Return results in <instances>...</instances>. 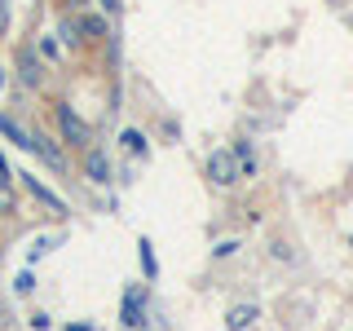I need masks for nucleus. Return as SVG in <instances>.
<instances>
[{"instance_id":"obj_4","label":"nucleus","mask_w":353,"mask_h":331,"mask_svg":"<svg viewBox=\"0 0 353 331\" xmlns=\"http://www.w3.org/2000/svg\"><path fill=\"white\" fill-rule=\"evenodd\" d=\"M22 190H27L31 199H36L40 208H49L53 217H66V212H71V208H66V199H62L58 190H49V185H44L40 177H31V172H22Z\"/></svg>"},{"instance_id":"obj_1","label":"nucleus","mask_w":353,"mask_h":331,"mask_svg":"<svg viewBox=\"0 0 353 331\" xmlns=\"http://www.w3.org/2000/svg\"><path fill=\"white\" fill-rule=\"evenodd\" d=\"M53 124H58V141L66 150H88V146H93V124H88L71 102L53 106Z\"/></svg>"},{"instance_id":"obj_24","label":"nucleus","mask_w":353,"mask_h":331,"mask_svg":"<svg viewBox=\"0 0 353 331\" xmlns=\"http://www.w3.org/2000/svg\"><path fill=\"white\" fill-rule=\"evenodd\" d=\"M0 88H5V71H0Z\"/></svg>"},{"instance_id":"obj_19","label":"nucleus","mask_w":353,"mask_h":331,"mask_svg":"<svg viewBox=\"0 0 353 331\" xmlns=\"http://www.w3.org/2000/svg\"><path fill=\"white\" fill-rule=\"evenodd\" d=\"M9 18H14V0H0V36H9Z\"/></svg>"},{"instance_id":"obj_21","label":"nucleus","mask_w":353,"mask_h":331,"mask_svg":"<svg viewBox=\"0 0 353 331\" xmlns=\"http://www.w3.org/2000/svg\"><path fill=\"white\" fill-rule=\"evenodd\" d=\"M97 5H102L106 14H119V0H97Z\"/></svg>"},{"instance_id":"obj_12","label":"nucleus","mask_w":353,"mask_h":331,"mask_svg":"<svg viewBox=\"0 0 353 331\" xmlns=\"http://www.w3.org/2000/svg\"><path fill=\"white\" fill-rule=\"evenodd\" d=\"M9 217H18V190H14V181L0 172V221H9Z\"/></svg>"},{"instance_id":"obj_16","label":"nucleus","mask_w":353,"mask_h":331,"mask_svg":"<svg viewBox=\"0 0 353 331\" xmlns=\"http://www.w3.org/2000/svg\"><path fill=\"white\" fill-rule=\"evenodd\" d=\"M137 252H141V270H146V279H154V274H159V261H154L150 239H141V243H137Z\"/></svg>"},{"instance_id":"obj_9","label":"nucleus","mask_w":353,"mask_h":331,"mask_svg":"<svg viewBox=\"0 0 353 331\" xmlns=\"http://www.w3.org/2000/svg\"><path fill=\"white\" fill-rule=\"evenodd\" d=\"M0 132H5V137L14 141L18 150H36V141H31V128H27V124H18L14 115H0Z\"/></svg>"},{"instance_id":"obj_8","label":"nucleus","mask_w":353,"mask_h":331,"mask_svg":"<svg viewBox=\"0 0 353 331\" xmlns=\"http://www.w3.org/2000/svg\"><path fill=\"white\" fill-rule=\"evenodd\" d=\"M84 154V177L93 185H106L110 181V159H106V150H97V146H88V150H80Z\"/></svg>"},{"instance_id":"obj_13","label":"nucleus","mask_w":353,"mask_h":331,"mask_svg":"<svg viewBox=\"0 0 353 331\" xmlns=\"http://www.w3.org/2000/svg\"><path fill=\"white\" fill-rule=\"evenodd\" d=\"M53 248H62V234H40L36 243H31V252H27V261H40V257H49Z\"/></svg>"},{"instance_id":"obj_23","label":"nucleus","mask_w":353,"mask_h":331,"mask_svg":"<svg viewBox=\"0 0 353 331\" xmlns=\"http://www.w3.org/2000/svg\"><path fill=\"white\" fill-rule=\"evenodd\" d=\"M71 331H93V327H84V323H80V327H71Z\"/></svg>"},{"instance_id":"obj_2","label":"nucleus","mask_w":353,"mask_h":331,"mask_svg":"<svg viewBox=\"0 0 353 331\" xmlns=\"http://www.w3.org/2000/svg\"><path fill=\"white\" fill-rule=\"evenodd\" d=\"M150 309H146V287L141 283H128L124 287V301H119V327L124 331H146L150 327Z\"/></svg>"},{"instance_id":"obj_10","label":"nucleus","mask_w":353,"mask_h":331,"mask_svg":"<svg viewBox=\"0 0 353 331\" xmlns=\"http://www.w3.org/2000/svg\"><path fill=\"white\" fill-rule=\"evenodd\" d=\"M256 318H261L256 305H234V309L225 314V327H230V331H252V327H256Z\"/></svg>"},{"instance_id":"obj_18","label":"nucleus","mask_w":353,"mask_h":331,"mask_svg":"<svg viewBox=\"0 0 353 331\" xmlns=\"http://www.w3.org/2000/svg\"><path fill=\"white\" fill-rule=\"evenodd\" d=\"M40 58H44V62H58V58H62L58 40H49V36H44V40H40Z\"/></svg>"},{"instance_id":"obj_3","label":"nucleus","mask_w":353,"mask_h":331,"mask_svg":"<svg viewBox=\"0 0 353 331\" xmlns=\"http://www.w3.org/2000/svg\"><path fill=\"white\" fill-rule=\"evenodd\" d=\"M203 172H208V181H212L216 190H230L234 181H243L234 150H212V154H208V163H203Z\"/></svg>"},{"instance_id":"obj_11","label":"nucleus","mask_w":353,"mask_h":331,"mask_svg":"<svg viewBox=\"0 0 353 331\" xmlns=\"http://www.w3.org/2000/svg\"><path fill=\"white\" fill-rule=\"evenodd\" d=\"M119 146H124L132 159H146L150 154V146H146V132L141 128H119Z\"/></svg>"},{"instance_id":"obj_6","label":"nucleus","mask_w":353,"mask_h":331,"mask_svg":"<svg viewBox=\"0 0 353 331\" xmlns=\"http://www.w3.org/2000/svg\"><path fill=\"white\" fill-rule=\"evenodd\" d=\"M31 141H36V150L31 154H40L49 168H58V172H66V150L58 146V141L49 137V132H40V128H31Z\"/></svg>"},{"instance_id":"obj_7","label":"nucleus","mask_w":353,"mask_h":331,"mask_svg":"<svg viewBox=\"0 0 353 331\" xmlns=\"http://www.w3.org/2000/svg\"><path fill=\"white\" fill-rule=\"evenodd\" d=\"M71 22H75V31L84 36V44H102V40H110V22H106L102 14H75Z\"/></svg>"},{"instance_id":"obj_5","label":"nucleus","mask_w":353,"mask_h":331,"mask_svg":"<svg viewBox=\"0 0 353 331\" xmlns=\"http://www.w3.org/2000/svg\"><path fill=\"white\" fill-rule=\"evenodd\" d=\"M18 80H22V88H44V62L31 44L18 49Z\"/></svg>"},{"instance_id":"obj_14","label":"nucleus","mask_w":353,"mask_h":331,"mask_svg":"<svg viewBox=\"0 0 353 331\" xmlns=\"http://www.w3.org/2000/svg\"><path fill=\"white\" fill-rule=\"evenodd\" d=\"M230 150H234V159H239V172H243V177H256V159H252V146H248V141H234Z\"/></svg>"},{"instance_id":"obj_17","label":"nucleus","mask_w":353,"mask_h":331,"mask_svg":"<svg viewBox=\"0 0 353 331\" xmlns=\"http://www.w3.org/2000/svg\"><path fill=\"white\" fill-rule=\"evenodd\" d=\"M14 292L18 296H31V292H36V274H31V270H18L14 274Z\"/></svg>"},{"instance_id":"obj_22","label":"nucleus","mask_w":353,"mask_h":331,"mask_svg":"<svg viewBox=\"0 0 353 331\" xmlns=\"http://www.w3.org/2000/svg\"><path fill=\"white\" fill-rule=\"evenodd\" d=\"M0 172H5V177H14V172H9V163H5V150H0Z\"/></svg>"},{"instance_id":"obj_20","label":"nucleus","mask_w":353,"mask_h":331,"mask_svg":"<svg viewBox=\"0 0 353 331\" xmlns=\"http://www.w3.org/2000/svg\"><path fill=\"white\" fill-rule=\"evenodd\" d=\"M230 252H239V239H221L216 243V257H230Z\"/></svg>"},{"instance_id":"obj_15","label":"nucleus","mask_w":353,"mask_h":331,"mask_svg":"<svg viewBox=\"0 0 353 331\" xmlns=\"http://www.w3.org/2000/svg\"><path fill=\"white\" fill-rule=\"evenodd\" d=\"M58 36H62L66 49H84V36L75 31V22H71V18H62V22H58Z\"/></svg>"}]
</instances>
